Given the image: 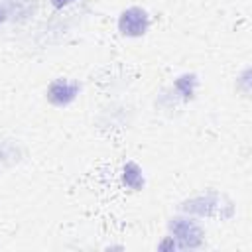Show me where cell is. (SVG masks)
Returning a JSON list of instances; mask_svg holds the SVG:
<instances>
[{"label": "cell", "instance_id": "9", "mask_svg": "<svg viewBox=\"0 0 252 252\" xmlns=\"http://www.w3.org/2000/svg\"><path fill=\"white\" fill-rule=\"evenodd\" d=\"M252 69H250V65H246L240 73H238V77H236V91L242 94V96H250V89H252Z\"/></svg>", "mask_w": 252, "mask_h": 252}, {"label": "cell", "instance_id": "4", "mask_svg": "<svg viewBox=\"0 0 252 252\" xmlns=\"http://www.w3.org/2000/svg\"><path fill=\"white\" fill-rule=\"evenodd\" d=\"M83 93V85L69 77H55L45 87V100L53 108L71 106Z\"/></svg>", "mask_w": 252, "mask_h": 252}, {"label": "cell", "instance_id": "2", "mask_svg": "<svg viewBox=\"0 0 252 252\" xmlns=\"http://www.w3.org/2000/svg\"><path fill=\"white\" fill-rule=\"evenodd\" d=\"M167 234L175 240L177 250H199L205 246V226L199 219L179 213L167 220Z\"/></svg>", "mask_w": 252, "mask_h": 252}, {"label": "cell", "instance_id": "6", "mask_svg": "<svg viewBox=\"0 0 252 252\" xmlns=\"http://www.w3.org/2000/svg\"><path fill=\"white\" fill-rule=\"evenodd\" d=\"M120 183L128 189V191H144L146 189V171L144 167L134 161V159H128L122 163L120 167Z\"/></svg>", "mask_w": 252, "mask_h": 252}, {"label": "cell", "instance_id": "3", "mask_svg": "<svg viewBox=\"0 0 252 252\" xmlns=\"http://www.w3.org/2000/svg\"><path fill=\"white\" fill-rule=\"evenodd\" d=\"M152 28V16L142 6H128L116 18V30L126 39H140Z\"/></svg>", "mask_w": 252, "mask_h": 252}, {"label": "cell", "instance_id": "10", "mask_svg": "<svg viewBox=\"0 0 252 252\" xmlns=\"http://www.w3.org/2000/svg\"><path fill=\"white\" fill-rule=\"evenodd\" d=\"M158 250H159V252H173V250H177V244H175V240L167 234V236H163V238L158 242Z\"/></svg>", "mask_w": 252, "mask_h": 252}, {"label": "cell", "instance_id": "8", "mask_svg": "<svg viewBox=\"0 0 252 252\" xmlns=\"http://www.w3.org/2000/svg\"><path fill=\"white\" fill-rule=\"evenodd\" d=\"M24 158V148L14 138H0V165H14Z\"/></svg>", "mask_w": 252, "mask_h": 252}, {"label": "cell", "instance_id": "11", "mask_svg": "<svg viewBox=\"0 0 252 252\" xmlns=\"http://www.w3.org/2000/svg\"><path fill=\"white\" fill-rule=\"evenodd\" d=\"M77 0H49V6L53 10H63V8H69L71 4H75Z\"/></svg>", "mask_w": 252, "mask_h": 252}, {"label": "cell", "instance_id": "7", "mask_svg": "<svg viewBox=\"0 0 252 252\" xmlns=\"http://www.w3.org/2000/svg\"><path fill=\"white\" fill-rule=\"evenodd\" d=\"M8 10V20L12 22H28L39 10V0H2Z\"/></svg>", "mask_w": 252, "mask_h": 252}, {"label": "cell", "instance_id": "1", "mask_svg": "<svg viewBox=\"0 0 252 252\" xmlns=\"http://www.w3.org/2000/svg\"><path fill=\"white\" fill-rule=\"evenodd\" d=\"M179 213L191 215L195 219H220L228 220L236 215V205L215 189L195 193L179 203Z\"/></svg>", "mask_w": 252, "mask_h": 252}, {"label": "cell", "instance_id": "12", "mask_svg": "<svg viewBox=\"0 0 252 252\" xmlns=\"http://www.w3.org/2000/svg\"><path fill=\"white\" fill-rule=\"evenodd\" d=\"M6 22H8V10H6L4 2L0 0V26H4Z\"/></svg>", "mask_w": 252, "mask_h": 252}, {"label": "cell", "instance_id": "5", "mask_svg": "<svg viewBox=\"0 0 252 252\" xmlns=\"http://www.w3.org/2000/svg\"><path fill=\"white\" fill-rule=\"evenodd\" d=\"M199 85H201L199 75L193 73V71H185V73H179L171 81V85H167V89L171 91V94L175 96V100L179 104H187L195 98V94L199 91Z\"/></svg>", "mask_w": 252, "mask_h": 252}]
</instances>
